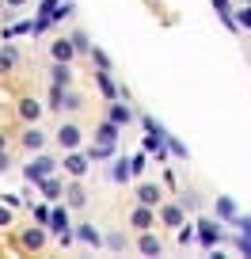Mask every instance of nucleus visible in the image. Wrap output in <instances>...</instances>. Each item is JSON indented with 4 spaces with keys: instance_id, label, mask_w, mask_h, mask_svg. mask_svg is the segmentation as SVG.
<instances>
[{
    "instance_id": "obj_1",
    "label": "nucleus",
    "mask_w": 251,
    "mask_h": 259,
    "mask_svg": "<svg viewBox=\"0 0 251 259\" xmlns=\"http://www.w3.org/2000/svg\"><path fill=\"white\" fill-rule=\"evenodd\" d=\"M54 171H57V160H54V156H46V153H34V156H31V164H23L27 183H34V187H38L46 176H54Z\"/></svg>"
},
{
    "instance_id": "obj_2",
    "label": "nucleus",
    "mask_w": 251,
    "mask_h": 259,
    "mask_svg": "<svg viewBox=\"0 0 251 259\" xmlns=\"http://www.w3.org/2000/svg\"><path fill=\"white\" fill-rule=\"evenodd\" d=\"M54 141L65 149V153H73V149H80V145H84V130L76 126V122H61V126L54 130Z\"/></svg>"
},
{
    "instance_id": "obj_3",
    "label": "nucleus",
    "mask_w": 251,
    "mask_h": 259,
    "mask_svg": "<svg viewBox=\"0 0 251 259\" xmlns=\"http://www.w3.org/2000/svg\"><path fill=\"white\" fill-rule=\"evenodd\" d=\"M194 236H198V244H202L206 251H213L221 240H225V233H221V221H198V229H194Z\"/></svg>"
},
{
    "instance_id": "obj_4",
    "label": "nucleus",
    "mask_w": 251,
    "mask_h": 259,
    "mask_svg": "<svg viewBox=\"0 0 251 259\" xmlns=\"http://www.w3.org/2000/svg\"><path fill=\"white\" fill-rule=\"evenodd\" d=\"M156 218H160V225L179 229V225H186V206L183 202H160L156 206Z\"/></svg>"
},
{
    "instance_id": "obj_5",
    "label": "nucleus",
    "mask_w": 251,
    "mask_h": 259,
    "mask_svg": "<svg viewBox=\"0 0 251 259\" xmlns=\"http://www.w3.org/2000/svg\"><path fill=\"white\" fill-rule=\"evenodd\" d=\"M69 225H73V218H69V206H57V210H49V221H46V229L54 236H61V244H69L73 236H69Z\"/></svg>"
},
{
    "instance_id": "obj_6",
    "label": "nucleus",
    "mask_w": 251,
    "mask_h": 259,
    "mask_svg": "<svg viewBox=\"0 0 251 259\" xmlns=\"http://www.w3.org/2000/svg\"><path fill=\"white\" fill-rule=\"evenodd\" d=\"M160 225V218H156V206H133L130 210V229H137V233H145V229H156Z\"/></svg>"
},
{
    "instance_id": "obj_7",
    "label": "nucleus",
    "mask_w": 251,
    "mask_h": 259,
    "mask_svg": "<svg viewBox=\"0 0 251 259\" xmlns=\"http://www.w3.org/2000/svg\"><path fill=\"white\" fill-rule=\"evenodd\" d=\"M46 141H49V134L38 126V122H27V130H23V138H19V145L27 149V153H42L46 149Z\"/></svg>"
},
{
    "instance_id": "obj_8",
    "label": "nucleus",
    "mask_w": 251,
    "mask_h": 259,
    "mask_svg": "<svg viewBox=\"0 0 251 259\" xmlns=\"http://www.w3.org/2000/svg\"><path fill=\"white\" fill-rule=\"evenodd\" d=\"M65 176H73V179H84L88 176V168H91V156L88 153H80V149H73V153H65Z\"/></svg>"
},
{
    "instance_id": "obj_9",
    "label": "nucleus",
    "mask_w": 251,
    "mask_h": 259,
    "mask_svg": "<svg viewBox=\"0 0 251 259\" xmlns=\"http://www.w3.org/2000/svg\"><path fill=\"white\" fill-rule=\"evenodd\" d=\"M107 118H111V122H118V126L126 130V126H130L133 118H137V114H133L130 99H126V103H122V99H111V103H107Z\"/></svg>"
},
{
    "instance_id": "obj_10",
    "label": "nucleus",
    "mask_w": 251,
    "mask_h": 259,
    "mask_svg": "<svg viewBox=\"0 0 251 259\" xmlns=\"http://www.w3.org/2000/svg\"><path fill=\"white\" fill-rule=\"evenodd\" d=\"M49 57H54V61H69V65H73V57H76V46H73V38H69V34L54 38V46H49Z\"/></svg>"
},
{
    "instance_id": "obj_11",
    "label": "nucleus",
    "mask_w": 251,
    "mask_h": 259,
    "mask_svg": "<svg viewBox=\"0 0 251 259\" xmlns=\"http://www.w3.org/2000/svg\"><path fill=\"white\" fill-rule=\"evenodd\" d=\"M65 206L69 210H84V206H88V191H84L80 179H73V183L65 187Z\"/></svg>"
},
{
    "instance_id": "obj_12",
    "label": "nucleus",
    "mask_w": 251,
    "mask_h": 259,
    "mask_svg": "<svg viewBox=\"0 0 251 259\" xmlns=\"http://www.w3.org/2000/svg\"><path fill=\"white\" fill-rule=\"evenodd\" d=\"M213 210H217V221L221 225H232L236 221V202H232V194H217V202H213Z\"/></svg>"
},
{
    "instance_id": "obj_13",
    "label": "nucleus",
    "mask_w": 251,
    "mask_h": 259,
    "mask_svg": "<svg viewBox=\"0 0 251 259\" xmlns=\"http://www.w3.org/2000/svg\"><path fill=\"white\" fill-rule=\"evenodd\" d=\"M46 233H49V229L34 225V229H27V233H19V244H23L27 251H42V248H46Z\"/></svg>"
},
{
    "instance_id": "obj_14",
    "label": "nucleus",
    "mask_w": 251,
    "mask_h": 259,
    "mask_svg": "<svg viewBox=\"0 0 251 259\" xmlns=\"http://www.w3.org/2000/svg\"><path fill=\"white\" fill-rule=\"evenodd\" d=\"M137 251L141 255H164V244L153 229H145V233H137Z\"/></svg>"
},
{
    "instance_id": "obj_15",
    "label": "nucleus",
    "mask_w": 251,
    "mask_h": 259,
    "mask_svg": "<svg viewBox=\"0 0 251 259\" xmlns=\"http://www.w3.org/2000/svg\"><path fill=\"white\" fill-rule=\"evenodd\" d=\"M38 191H42V198H46V202H57V198H65V183L57 179V171L42 179V183H38Z\"/></svg>"
},
{
    "instance_id": "obj_16",
    "label": "nucleus",
    "mask_w": 251,
    "mask_h": 259,
    "mask_svg": "<svg viewBox=\"0 0 251 259\" xmlns=\"http://www.w3.org/2000/svg\"><path fill=\"white\" fill-rule=\"evenodd\" d=\"M118 134H122V126L111 122V118H103L95 126V141H103V145H118Z\"/></svg>"
},
{
    "instance_id": "obj_17",
    "label": "nucleus",
    "mask_w": 251,
    "mask_h": 259,
    "mask_svg": "<svg viewBox=\"0 0 251 259\" xmlns=\"http://www.w3.org/2000/svg\"><path fill=\"white\" fill-rule=\"evenodd\" d=\"M137 202H141V206H160V202H164L160 183H141V187H137Z\"/></svg>"
},
{
    "instance_id": "obj_18",
    "label": "nucleus",
    "mask_w": 251,
    "mask_h": 259,
    "mask_svg": "<svg viewBox=\"0 0 251 259\" xmlns=\"http://www.w3.org/2000/svg\"><path fill=\"white\" fill-rule=\"evenodd\" d=\"M95 84H99V92H103L107 103H111V99H122V92L114 88V80H111V69H95Z\"/></svg>"
},
{
    "instance_id": "obj_19",
    "label": "nucleus",
    "mask_w": 251,
    "mask_h": 259,
    "mask_svg": "<svg viewBox=\"0 0 251 259\" xmlns=\"http://www.w3.org/2000/svg\"><path fill=\"white\" fill-rule=\"evenodd\" d=\"M42 111H46V107H42L38 99H31V96L19 99V118L23 122H42Z\"/></svg>"
},
{
    "instance_id": "obj_20",
    "label": "nucleus",
    "mask_w": 251,
    "mask_h": 259,
    "mask_svg": "<svg viewBox=\"0 0 251 259\" xmlns=\"http://www.w3.org/2000/svg\"><path fill=\"white\" fill-rule=\"evenodd\" d=\"M49 80L61 84V88H69V84H73V65L69 61H54L49 65Z\"/></svg>"
},
{
    "instance_id": "obj_21",
    "label": "nucleus",
    "mask_w": 251,
    "mask_h": 259,
    "mask_svg": "<svg viewBox=\"0 0 251 259\" xmlns=\"http://www.w3.org/2000/svg\"><path fill=\"white\" fill-rule=\"evenodd\" d=\"M130 179H133V168H130V160H126V156H118V160H114L111 164V183H130Z\"/></svg>"
},
{
    "instance_id": "obj_22",
    "label": "nucleus",
    "mask_w": 251,
    "mask_h": 259,
    "mask_svg": "<svg viewBox=\"0 0 251 259\" xmlns=\"http://www.w3.org/2000/svg\"><path fill=\"white\" fill-rule=\"evenodd\" d=\"M19 61V50L12 46V42H0V73H12Z\"/></svg>"
},
{
    "instance_id": "obj_23",
    "label": "nucleus",
    "mask_w": 251,
    "mask_h": 259,
    "mask_svg": "<svg viewBox=\"0 0 251 259\" xmlns=\"http://www.w3.org/2000/svg\"><path fill=\"white\" fill-rule=\"evenodd\" d=\"M76 240L88 244V248H103V236H99L95 225H80V229H76Z\"/></svg>"
},
{
    "instance_id": "obj_24",
    "label": "nucleus",
    "mask_w": 251,
    "mask_h": 259,
    "mask_svg": "<svg viewBox=\"0 0 251 259\" xmlns=\"http://www.w3.org/2000/svg\"><path fill=\"white\" fill-rule=\"evenodd\" d=\"M114 149H118V145H103V141H95V145H88V156H91V164H103V160L114 156Z\"/></svg>"
},
{
    "instance_id": "obj_25",
    "label": "nucleus",
    "mask_w": 251,
    "mask_h": 259,
    "mask_svg": "<svg viewBox=\"0 0 251 259\" xmlns=\"http://www.w3.org/2000/svg\"><path fill=\"white\" fill-rule=\"evenodd\" d=\"M80 107H84V99L76 96L73 88H65V96H61V111H80Z\"/></svg>"
},
{
    "instance_id": "obj_26",
    "label": "nucleus",
    "mask_w": 251,
    "mask_h": 259,
    "mask_svg": "<svg viewBox=\"0 0 251 259\" xmlns=\"http://www.w3.org/2000/svg\"><path fill=\"white\" fill-rule=\"evenodd\" d=\"M236 23H240V31H251V4H240V8H232Z\"/></svg>"
},
{
    "instance_id": "obj_27",
    "label": "nucleus",
    "mask_w": 251,
    "mask_h": 259,
    "mask_svg": "<svg viewBox=\"0 0 251 259\" xmlns=\"http://www.w3.org/2000/svg\"><path fill=\"white\" fill-rule=\"evenodd\" d=\"M88 57H91V65H95V69H111V57H107L99 46H91V50H88Z\"/></svg>"
},
{
    "instance_id": "obj_28",
    "label": "nucleus",
    "mask_w": 251,
    "mask_h": 259,
    "mask_svg": "<svg viewBox=\"0 0 251 259\" xmlns=\"http://www.w3.org/2000/svg\"><path fill=\"white\" fill-rule=\"evenodd\" d=\"M69 38H73L76 54H88V50H91V42H88V34H84V31H73V34H69Z\"/></svg>"
},
{
    "instance_id": "obj_29",
    "label": "nucleus",
    "mask_w": 251,
    "mask_h": 259,
    "mask_svg": "<svg viewBox=\"0 0 251 259\" xmlns=\"http://www.w3.org/2000/svg\"><path fill=\"white\" fill-rule=\"evenodd\" d=\"M103 248H111V251H122V248H126V236H122V233H111V236H103Z\"/></svg>"
},
{
    "instance_id": "obj_30",
    "label": "nucleus",
    "mask_w": 251,
    "mask_h": 259,
    "mask_svg": "<svg viewBox=\"0 0 251 259\" xmlns=\"http://www.w3.org/2000/svg\"><path fill=\"white\" fill-rule=\"evenodd\" d=\"M130 168H133V176H141V171L148 168V153H137V156L130 160Z\"/></svg>"
},
{
    "instance_id": "obj_31",
    "label": "nucleus",
    "mask_w": 251,
    "mask_h": 259,
    "mask_svg": "<svg viewBox=\"0 0 251 259\" xmlns=\"http://www.w3.org/2000/svg\"><path fill=\"white\" fill-rule=\"evenodd\" d=\"M236 229H240V233H247L251 236V213H236V221H232Z\"/></svg>"
},
{
    "instance_id": "obj_32",
    "label": "nucleus",
    "mask_w": 251,
    "mask_h": 259,
    "mask_svg": "<svg viewBox=\"0 0 251 259\" xmlns=\"http://www.w3.org/2000/svg\"><path fill=\"white\" fill-rule=\"evenodd\" d=\"M179 202H183L186 210H198V206H202V198H198V194H190V191H186L183 198H179Z\"/></svg>"
},
{
    "instance_id": "obj_33",
    "label": "nucleus",
    "mask_w": 251,
    "mask_h": 259,
    "mask_svg": "<svg viewBox=\"0 0 251 259\" xmlns=\"http://www.w3.org/2000/svg\"><path fill=\"white\" fill-rule=\"evenodd\" d=\"M168 149H171V156H186V145H183V141H175L171 134H168Z\"/></svg>"
},
{
    "instance_id": "obj_34",
    "label": "nucleus",
    "mask_w": 251,
    "mask_h": 259,
    "mask_svg": "<svg viewBox=\"0 0 251 259\" xmlns=\"http://www.w3.org/2000/svg\"><path fill=\"white\" fill-rule=\"evenodd\" d=\"M236 248H240L243 255H251V236H247V233H240V236H236Z\"/></svg>"
},
{
    "instance_id": "obj_35",
    "label": "nucleus",
    "mask_w": 251,
    "mask_h": 259,
    "mask_svg": "<svg viewBox=\"0 0 251 259\" xmlns=\"http://www.w3.org/2000/svg\"><path fill=\"white\" fill-rule=\"evenodd\" d=\"M8 225H12V206L0 202V229H8Z\"/></svg>"
},
{
    "instance_id": "obj_36",
    "label": "nucleus",
    "mask_w": 251,
    "mask_h": 259,
    "mask_svg": "<svg viewBox=\"0 0 251 259\" xmlns=\"http://www.w3.org/2000/svg\"><path fill=\"white\" fill-rule=\"evenodd\" d=\"M34 221H38V225H46V221H49V206H34Z\"/></svg>"
},
{
    "instance_id": "obj_37",
    "label": "nucleus",
    "mask_w": 251,
    "mask_h": 259,
    "mask_svg": "<svg viewBox=\"0 0 251 259\" xmlns=\"http://www.w3.org/2000/svg\"><path fill=\"white\" fill-rule=\"evenodd\" d=\"M12 168V156H8V149H0V171H8Z\"/></svg>"
},
{
    "instance_id": "obj_38",
    "label": "nucleus",
    "mask_w": 251,
    "mask_h": 259,
    "mask_svg": "<svg viewBox=\"0 0 251 259\" xmlns=\"http://www.w3.org/2000/svg\"><path fill=\"white\" fill-rule=\"evenodd\" d=\"M213 8L217 12H232V4H228V0H213Z\"/></svg>"
},
{
    "instance_id": "obj_39",
    "label": "nucleus",
    "mask_w": 251,
    "mask_h": 259,
    "mask_svg": "<svg viewBox=\"0 0 251 259\" xmlns=\"http://www.w3.org/2000/svg\"><path fill=\"white\" fill-rule=\"evenodd\" d=\"M4 8H27V0H4Z\"/></svg>"
},
{
    "instance_id": "obj_40",
    "label": "nucleus",
    "mask_w": 251,
    "mask_h": 259,
    "mask_svg": "<svg viewBox=\"0 0 251 259\" xmlns=\"http://www.w3.org/2000/svg\"><path fill=\"white\" fill-rule=\"evenodd\" d=\"M0 149H8V134H0Z\"/></svg>"
},
{
    "instance_id": "obj_41",
    "label": "nucleus",
    "mask_w": 251,
    "mask_h": 259,
    "mask_svg": "<svg viewBox=\"0 0 251 259\" xmlns=\"http://www.w3.org/2000/svg\"><path fill=\"white\" fill-rule=\"evenodd\" d=\"M0 8H4V0H0Z\"/></svg>"
}]
</instances>
